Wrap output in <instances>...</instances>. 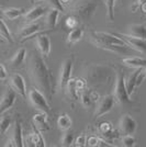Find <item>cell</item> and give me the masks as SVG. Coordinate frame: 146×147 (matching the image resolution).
<instances>
[{
	"mask_svg": "<svg viewBox=\"0 0 146 147\" xmlns=\"http://www.w3.org/2000/svg\"><path fill=\"white\" fill-rule=\"evenodd\" d=\"M122 64L126 67L134 68V69H144L146 67V59L141 58V57H135V56H130L122 61Z\"/></svg>",
	"mask_w": 146,
	"mask_h": 147,
	"instance_id": "obj_19",
	"label": "cell"
},
{
	"mask_svg": "<svg viewBox=\"0 0 146 147\" xmlns=\"http://www.w3.org/2000/svg\"><path fill=\"white\" fill-rule=\"evenodd\" d=\"M118 35L121 37L122 40L128 44V46L132 49L142 53V54H146V41L145 40H141V38H136L131 35H128L126 33H118Z\"/></svg>",
	"mask_w": 146,
	"mask_h": 147,
	"instance_id": "obj_10",
	"label": "cell"
},
{
	"mask_svg": "<svg viewBox=\"0 0 146 147\" xmlns=\"http://www.w3.org/2000/svg\"><path fill=\"white\" fill-rule=\"evenodd\" d=\"M142 69H135V71L128 75V77L125 79V84H126V89L130 96H132V93L134 92L135 88L137 87V78L140 76Z\"/></svg>",
	"mask_w": 146,
	"mask_h": 147,
	"instance_id": "obj_23",
	"label": "cell"
},
{
	"mask_svg": "<svg viewBox=\"0 0 146 147\" xmlns=\"http://www.w3.org/2000/svg\"><path fill=\"white\" fill-rule=\"evenodd\" d=\"M126 34L131 35L136 38L141 40H145L146 41V25L140 24V23H135V24H130L126 28Z\"/></svg>",
	"mask_w": 146,
	"mask_h": 147,
	"instance_id": "obj_17",
	"label": "cell"
},
{
	"mask_svg": "<svg viewBox=\"0 0 146 147\" xmlns=\"http://www.w3.org/2000/svg\"><path fill=\"white\" fill-rule=\"evenodd\" d=\"M46 1L52 9H56V10H59L62 12H65V8L63 6V2L61 0H46Z\"/></svg>",
	"mask_w": 146,
	"mask_h": 147,
	"instance_id": "obj_34",
	"label": "cell"
},
{
	"mask_svg": "<svg viewBox=\"0 0 146 147\" xmlns=\"http://www.w3.org/2000/svg\"><path fill=\"white\" fill-rule=\"evenodd\" d=\"M80 102H81V105L85 108V109H88V108H90L92 107V104L95 101H98L99 100V96H98L96 92L91 91H88V92H85L82 91L80 93Z\"/></svg>",
	"mask_w": 146,
	"mask_h": 147,
	"instance_id": "obj_21",
	"label": "cell"
},
{
	"mask_svg": "<svg viewBox=\"0 0 146 147\" xmlns=\"http://www.w3.org/2000/svg\"><path fill=\"white\" fill-rule=\"evenodd\" d=\"M25 9L23 8H5L2 9V16L8 20H16L25 14Z\"/></svg>",
	"mask_w": 146,
	"mask_h": 147,
	"instance_id": "obj_22",
	"label": "cell"
},
{
	"mask_svg": "<svg viewBox=\"0 0 146 147\" xmlns=\"http://www.w3.org/2000/svg\"><path fill=\"white\" fill-rule=\"evenodd\" d=\"M146 3V0H136L135 2H134V5L132 6V11L133 12H136L137 10H141V8L142 6Z\"/></svg>",
	"mask_w": 146,
	"mask_h": 147,
	"instance_id": "obj_37",
	"label": "cell"
},
{
	"mask_svg": "<svg viewBox=\"0 0 146 147\" xmlns=\"http://www.w3.org/2000/svg\"><path fill=\"white\" fill-rule=\"evenodd\" d=\"M12 141L14 146L22 147L24 146V140H23V132H22V125L20 122L14 123L12 129Z\"/></svg>",
	"mask_w": 146,
	"mask_h": 147,
	"instance_id": "obj_20",
	"label": "cell"
},
{
	"mask_svg": "<svg viewBox=\"0 0 146 147\" xmlns=\"http://www.w3.org/2000/svg\"><path fill=\"white\" fill-rule=\"evenodd\" d=\"M74 142H75V135L73 133H69V132H66L65 134L63 135L61 140V144L63 146H70L73 145Z\"/></svg>",
	"mask_w": 146,
	"mask_h": 147,
	"instance_id": "obj_32",
	"label": "cell"
},
{
	"mask_svg": "<svg viewBox=\"0 0 146 147\" xmlns=\"http://www.w3.org/2000/svg\"><path fill=\"white\" fill-rule=\"evenodd\" d=\"M12 124V117L10 115H5L2 114L1 117V121H0V134L5 135L7 133V131L10 129Z\"/></svg>",
	"mask_w": 146,
	"mask_h": 147,
	"instance_id": "obj_30",
	"label": "cell"
},
{
	"mask_svg": "<svg viewBox=\"0 0 146 147\" xmlns=\"http://www.w3.org/2000/svg\"><path fill=\"white\" fill-rule=\"evenodd\" d=\"M98 132L101 136L105 137L107 140H112V138L116 137L112 123L108 122V121H103L98 125Z\"/></svg>",
	"mask_w": 146,
	"mask_h": 147,
	"instance_id": "obj_18",
	"label": "cell"
},
{
	"mask_svg": "<svg viewBox=\"0 0 146 147\" xmlns=\"http://www.w3.org/2000/svg\"><path fill=\"white\" fill-rule=\"evenodd\" d=\"M89 38H90V42L99 49L102 47L103 45H111V44L128 45L118 34H113L109 32H101V31L95 32L93 31V32H90Z\"/></svg>",
	"mask_w": 146,
	"mask_h": 147,
	"instance_id": "obj_2",
	"label": "cell"
},
{
	"mask_svg": "<svg viewBox=\"0 0 146 147\" xmlns=\"http://www.w3.org/2000/svg\"><path fill=\"white\" fill-rule=\"evenodd\" d=\"M8 76V73H7V68L3 64L0 65V80L1 81H5Z\"/></svg>",
	"mask_w": 146,
	"mask_h": 147,
	"instance_id": "obj_38",
	"label": "cell"
},
{
	"mask_svg": "<svg viewBox=\"0 0 146 147\" xmlns=\"http://www.w3.org/2000/svg\"><path fill=\"white\" fill-rule=\"evenodd\" d=\"M116 98L113 94H107V96H103L98 100V104L97 108H96V111H95V117H100L109 113L110 111L112 110V108L114 107V103H116Z\"/></svg>",
	"mask_w": 146,
	"mask_h": 147,
	"instance_id": "obj_7",
	"label": "cell"
},
{
	"mask_svg": "<svg viewBox=\"0 0 146 147\" xmlns=\"http://www.w3.org/2000/svg\"><path fill=\"white\" fill-rule=\"evenodd\" d=\"M29 76L34 86L52 100L54 96V78L39 51H32L28 59Z\"/></svg>",
	"mask_w": 146,
	"mask_h": 147,
	"instance_id": "obj_1",
	"label": "cell"
},
{
	"mask_svg": "<svg viewBox=\"0 0 146 147\" xmlns=\"http://www.w3.org/2000/svg\"><path fill=\"white\" fill-rule=\"evenodd\" d=\"M73 125V120L67 113H62L57 119V126L61 131H68Z\"/></svg>",
	"mask_w": 146,
	"mask_h": 147,
	"instance_id": "obj_27",
	"label": "cell"
},
{
	"mask_svg": "<svg viewBox=\"0 0 146 147\" xmlns=\"http://www.w3.org/2000/svg\"><path fill=\"white\" fill-rule=\"evenodd\" d=\"M84 29L82 28H75V29H72L70 32L68 33V36H67V42L70 44H76L78 43L80 40L84 37Z\"/></svg>",
	"mask_w": 146,
	"mask_h": 147,
	"instance_id": "obj_26",
	"label": "cell"
},
{
	"mask_svg": "<svg viewBox=\"0 0 146 147\" xmlns=\"http://www.w3.org/2000/svg\"><path fill=\"white\" fill-rule=\"evenodd\" d=\"M25 57H26V49H25L24 47L19 49L18 51L16 52V54L12 56V58L10 59V61H9L10 67H12V68L19 67L21 64H23Z\"/></svg>",
	"mask_w": 146,
	"mask_h": 147,
	"instance_id": "obj_24",
	"label": "cell"
},
{
	"mask_svg": "<svg viewBox=\"0 0 146 147\" xmlns=\"http://www.w3.org/2000/svg\"><path fill=\"white\" fill-rule=\"evenodd\" d=\"M87 136L85 134H80L79 136H77L75 138V142H74V145L77 147H82V146H87Z\"/></svg>",
	"mask_w": 146,
	"mask_h": 147,
	"instance_id": "obj_36",
	"label": "cell"
},
{
	"mask_svg": "<svg viewBox=\"0 0 146 147\" xmlns=\"http://www.w3.org/2000/svg\"><path fill=\"white\" fill-rule=\"evenodd\" d=\"M97 5L93 3V2L78 3L73 8L72 14L75 16L78 20L87 21V20H90L93 17V14L97 11Z\"/></svg>",
	"mask_w": 146,
	"mask_h": 147,
	"instance_id": "obj_5",
	"label": "cell"
},
{
	"mask_svg": "<svg viewBox=\"0 0 146 147\" xmlns=\"http://www.w3.org/2000/svg\"><path fill=\"white\" fill-rule=\"evenodd\" d=\"M67 93H68V97L73 100H77L78 97L80 96V92L77 88V84H76V78H72L69 80L68 85L66 87V90Z\"/></svg>",
	"mask_w": 146,
	"mask_h": 147,
	"instance_id": "obj_28",
	"label": "cell"
},
{
	"mask_svg": "<svg viewBox=\"0 0 146 147\" xmlns=\"http://www.w3.org/2000/svg\"><path fill=\"white\" fill-rule=\"evenodd\" d=\"M59 10H56V9H51L49 12L46 13V17H45V25L49 28V29H54L55 26L57 25L58 22V18H59Z\"/></svg>",
	"mask_w": 146,
	"mask_h": 147,
	"instance_id": "obj_25",
	"label": "cell"
},
{
	"mask_svg": "<svg viewBox=\"0 0 146 147\" xmlns=\"http://www.w3.org/2000/svg\"><path fill=\"white\" fill-rule=\"evenodd\" d=\"M141 11L144 13V14H146V3H144V5L142 6V8H141Z\"/></svg>",
	"mask_w": 146,
	"mask_h": 147,
	"instance_id": "obj_39",
	"label": "cell"
},
{
	"mask_svg": "<svg viewBox=\"0 0 146 147\" xmlns=\"http://www.w3.org/2000/svg\"><path fill=\"white\" fill-rule=\"evenodd\" d=\"M78 23H79V20L76 18L75 16H69L68 18L66 19V26L68 29H75L78 26Z\"/></svg>",
	"mask_w": 146,
	"mask_h": 147,
	"instance_id": "obj_35",
	"label": "cell"
},
{
	"mask_svg": "<svg viewBox=\"0 0 146 147\" xmlns=\"http://www.w3.org/2000/svg\"><path fill=\"white\" fill-rule=\"evenodd\" d=\"M0 37H1L2 41H7V42H9V43H13V42H14V40H13V37H12V34H11V32H10L9 28H8V25L6 24V22H5L3 19H1Z\"/></svg>",
	"mask_w": 146,
	"mask_h": 147,
	"instance_id": "obj_29",
	"label": "cell"
},
{
	"mask_svg": "<svg viewBox=\"0 0 146 147\" xmlns=\"http://www.w3.org/2000/svg\"><path fill=\"white\" fill-rule=\"evenodd\" d=\"M63 3H68V2H70V0H61Z\"/></svg>",
	"mask_w": 146,
	"mask_h": 147,
	"instance_id": "obj_40",
	"label": "cell"
},
{
	"mask_svg": "<svg viewBox=\"0 0 146 147\" xmlns=\"http://www.w3.org/2000/svg\"><path fill=\"white\" fill-rule=\"evenodd\" d=\"M35 46H36V49L41 53V55L43 57H47L51 53V49H52L51 40H49V35H46L44 33L39 34L35 38Z\"/></svg>",
	"mask_w": 146,
	"mask_h": 147,
	"instance_id": "obj_12",
	"label": "cell"
},
{
	"mask_svg": "<svg viewBox=\"0 0 146 147\" xmlns=\"http://www.w3.org/2000/svg\"><path fill=\"white\" fill-rule=\"evenodd\" d=\"M11 87L17 91L19 96H21L23 99L26 98V87H25L24 78L20 74H13L10 78Z\"/></svg>",
	"mask_w": 146,
	"mask_h": 147,
	"instance_id": "obj_13",
	"label": "cell"
},
{
	"mask_svg": "<svg viewBox=\"0 0 146 147\" xmlns=\"http://www.w3.org/2000/svg\"><path fill=\"white\" fill-rule=\"evenodd\" d=\"M136 144V140L133 135H124L122 138V145L124 147H133Z\"/></svg>",
	"mask_w": 146,
	"mask_h": 147,
	"instance_id": "obj_33",
	"label": "cell"
},
{
	"mask_svg": "<svg viewBox=\"0 0 146 147\" xmlns=\"http://www.w3.org/2000/svg\"><path fill=\"white\" fill-rule=\"evenodd\" d=\"M46 12V8L44 6H35L31 8L29 11H26L24 14V21L25 23H32L36 22L40 18H42Z\"/></svg>",
	"mask_w": 146,
	"mask_h": 147,
	"instance_id": "obj_16",
	"label": "cell"
},
{
	"mask_svg": "<svg viewBox=\"0 0 146 147\" xmlns=\"http://www.w3.org/2000/svg\"><path fill=\"white\" fill-rule=\"evenodd\" d=\"M33 1H44V0H33Z\"/></svg>",
	"mask_w": 146,
	"mask_h": 147,
	"instance_id": "obj_42",
	"label": "cell"
},
{
	"mask_svg": "<svg viewBox=\"0 0 146 147\" xmlns=\"http://www.w3.org/2000/svg\"><path fill=\"white\" fill-rule=\"evenodd\" d=\"M143 71H144V74H145V76H146V67L143 69Z\"/></svg>",
	"mask_w": 146,
	"mask_h": 147,
	"instance_id": "obj_41",
	"label": "cell"
},
{
	"mask_svg": "<svg viewBox=\"0 0 146 147\" xmlns=\"http://www.w3.org/2000/svg\"><path fill=\"white\" fill-rule=\"evenodd\" d=\"M17 94L18 93L12 87H8L6 89V91L1 98V102H0V114L1 115L13 108L16 100H17Z\"/></svg>",
	"mask_w": 146,
	"mask_h": 147,
	"instance_id": "obj_8",
	"label": "cell"
},
{
	"mask_svg": "<svg viewBox=\"0 0 146 147\" xmlns=\"http://www.w3.org/2000/svg\"><path fill=\"white\" fill-rule=\"evenodd\" d=\"M119 129L122 134L124 135H133L137 129V123L130 114L122 115L119 122Z\"/></svg>",
	"mask_w": 146,
	"mask_h": 147,
	"instance_id": "obj_11",
	"label": "cell"
},
{
	"mask_svg": "<svg viewBox=\"0 0 146 147\" xmlns=\"http://www.w3.org/2000/svg\"><path fill=\"white\" fill-rule=\"evenodd\" d=\"M113 96L116 98V101L119 104H128L131 103L130 94L126 89V84H125V78L122 71L116 73V86L113 90Z\"/></svg>",
	"mask_w": 146,
	"mask_h": 147,
	"instance_id": "obj_4",
	"label": "cell"
},
{
	"mask_svg": "<svg viewBox=\"0 0 146 147\" xmlns=\"http://www.w3.org/2000/svg\"><path fill=\"white\" fill-rule=\"evenodd\" d=\"M104 5L107 7V16L108 19L112 22L114 20V7H116V0H104Z\"/></svg>",
	"mask_w": 146,
	"mask_h": 147,
	"instance_id": "obj_31",
	"label": "cell"
},
{
	"mask_svg": "<svg viewBox=\"0 0 146 147\" xmlns=\"http://www.w3.org/2000/svg\"><path fill=\"white\" fill-rule=\"evenodd\" d=\"M74 67V59L73 57H68L63 61V65L61 68V75H59V82L58 86L62 90H66V87L72 79V73H73Z\"/></svg>",
	"mask_w": 146,
	"mask_h": 147,
	"instance_id": "obj_6",
	"label": "cell"
},
{
	"mask_svg": "<svg viewBox=\"0 0 146 147\" xmlns=\"http://www.w3.org/2000/svg\"><path fill=\"white\" fill-rule=\"evenodd\" d=\"M28 98L30 103L34 109L41 112H46L49 113L51 112V105L49 102V98L45 96V93L42 92L39 88H31L28 93Z\"/></svg>",
	"mask_w": 146,
	"mask_h": 147,
	"instance_id": "obj_3",
	"label": "cell"
},
{
	"mask_svg": "<svg viewBox=\"0 0 146 147\" xmlns=\"http://www.w3.org/2000/svg\"><path fill=\"white\" fill-rule=\"evenodd\" d=\"M42 30V25L37 22L26 23V25L20 29V31L18 32V36L21 41H25L32 36H37L39 34H41Z\"/></svg>",
	"mask_w": 146,
	"mask_h": 147,
	"instance_id": "obj_9",
	"label": "cell"
},
{
	"mask_svg": "<svg viewBox=\"0 0 146 147\" xmlns=\"http://www.w3.org/2000/svg\"><path fill=\"white\" fill-rule=\"evenodd\" d=\"M33 125L41 132H46L51 129L49 123V113L46 112H41L39 111V113L33 115Z\"/></svg>",
	"mask_w": 146,
	"mask_h": 147,
	"instance_id": "obj_14",
	"label": "cell"
},
{
	"mask_svg": "<svg viewBox=\"0 0 146 147\" xmlns=\"http://www.w3.org/2000/svg\"><path fill=\"white\" fill-rule=\"evenodd\" d=\"M32 132L26 136V144L28 146H35V147H43L45 146V141L43 138L42 132L33 125L32 126Z\"/></svg>",
	"mask_w": 146,
	"mask_h": 147,
	"instance_id": "obj_15",
	"label": "cell"
}]
</instances>
